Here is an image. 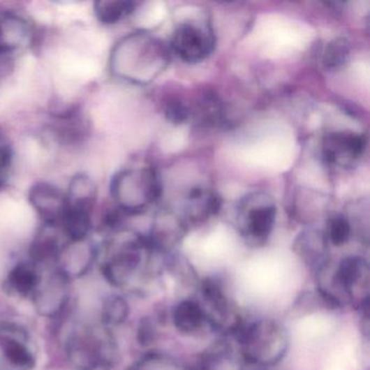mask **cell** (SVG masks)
<instances>
[{"label": "cell", "mask_w": 370, "mask_h": 370, "mask_svg": "<svg viewBox=\"0 0 370 370\" xmlns=\"http://www.w3.org/2000/svg\"><path fill=\"white\" fill-rule=\"evenodd\" d=\"M138 341L142 346H149L156 341L160 334H158V326L154 323V319L144 318L139 325L138 328Z\"/></svg>", "instance_id": "4316f807"}, {"label": "cell", "mask_w": 370, "mask_h": 370, "mask_svg": "<svg viewBox=\"0 0 370 370\" xmlns=\"http://www.w3.org/2000/svg\"><path fill=\"white\" fill-rule=\"evenodd\" d=\"M276 203L265 193H252L242 198L237 207L239 232L246 242L262 246L267 242L275 226Z\"/></svg>", "instance_id": "8992f818"}, {"label": "cell", "mask_w": 370, "mask_h": 370, "mask_svg": "<svg viewBox=\"0 0 370 370\" xmlns=\"http://www.w3.org/2000/svg\"><path fill=\"white\" fill-rule=\"evenodd\" d=\"M66 195L68 207L86 209L93 213L97 202L98 189L95 182L89 176L85 174L74 176Z\"/></svg>", "instance_id": "d6986e66"}, {"label": "cell", "mask_w": 370, "mask_h": 370, "mask_svg": "<svg viewBox=\"0 0 370 370\" xmlns=\"http://www.w3.org/2000/svg\"><path fill=\"white\" fill-rule=\"evenodd\" d=\"M367 140L361 134L334 132L326 135L323 142L325 160L332 165L351 168L361 161Z\"/></svg>", "instance_id": "30bf717a"}, {"label": "cell", "mask_w": 370, "mask_h": 370, "mask_svg": "<svg viewBox=\"0 0 370 370\" xmlns=\"http://www.w3.org/2000/svg\"><path fill=\"white\" fill-rule=\"evenodd\" d=\"M136 6V3L129 0H103L94 3V11L100 22L111 25L132 15Z\"/></svg>", "instance_id": "44dd1931"}, {"label": "cell", "mask_w": 370, "mask_h": 370, "mask_svg": "<svg viewBox=\"0 0 370 370\" xmlns=\"http://www.w3.org/2000/svg\"><path fill=\"white\" fill-rule=\"evenodd\" d=\"M350 43L343 37L332 39L327 44L323 54V64L328 70H338L342 68L350 58Z\"/></svg>", "instance_id": "603a6c76"}, {"label": "cell", "mask_w": 370, "mask_h": 370, "mask_svg": "<svg viewBox=\"0 0 370 370\" xmlns=\"http://www.w3.org/2000/svg\"><path fill=\"white\" fill-rule=\"evenodd\" d=\"M165 115L170 122L181 124L187 122L191 112L185 103L179 100H172L171 103L166 105Z\"/></svg>", "instance_id": "484cf974"}, {"label": "cell", "mask_w": 370, "mask_h": 370, "mask_svg": "<svg viewBox=\"0 0 370 370\" xmlns=\"http://www.w3.org/2000/svg\"><path fill=\"white\" fill-rule=\"evenodd\" d=\"M44 266L37 265L29 260L15 265L8 274L6 289L11 295L31 299L42 278Z\"/></svg>", "instance_id": "2e32d148"}, {"label": "cell", "mask_w": 370, "mask_h": 370, "mask_svg": "<svg viewBox=\"0 0 370 370\" xmlns=\"http://www.w3.org/2000/svg\"><path fill=\"white\" fill-rule=\"evenodd\" d=\"M72 280L56 265L46 266L31 301L40 316L56 318L64 313L71 299Z\"/></svg>", "instance_id": "52a82bcc"}, {"label": "cell", "mask_w": 370, "mask_h": 370, "mask_svg": "<svg viewBox=\"0 0 370 370\" xmlns=\"http://www.w3.org/2000/svg\"><path fill=\"white\" fill-rule=\"evenodd\" d=\"M170 62L163 42L147 33H133L119 39L110 54L113 76L135 85L154 81Z\"/></svg>", "instance_id": "6da1fadb"}, {"label": "cell", "mask_w": 370, "mask_h": 370, "mask_svg": "<svg viewBox=\"0 0 370 370\" xmlns=\"http://www.w3.org/2000/svg\"><path fill=\"white\" fill-rule=\"evenodd\" d=\"M235 336L242 358L254 365H276L289 350L287 329L273 319H260L244 324Z\"/></svg>", "instance_id": "277c9868"}, {"label": "cell", "mask_w": 370, "mask_h": 370, "mask_svg": "<svg viewBox=\"0 0 370 370\" xmlns=\"http://www.w3.org/2000/svg\"><path fill=\"white\" fill-rule=\"evenodd\" d=\"M11 60H13V59L0 56V75L5 73L6 70H9L10 61H11Z\"/></svg>", "instance_id": "83f0119b"}, {"label": "cell", "mask_w": 370, "mask_h": 370, "mask_svg": "<svg viewBox=\"0 0 370 370\" xmlns=\"http://www.w3.org/2000/svg\"><path fill=\"white\" fill-rule=\"evenodd\" d=\"M13 163V149L6 142H0V189L8 183Z\"/></svg>", "instance_id": "d4e9b609"}, {"label": "cell", "mask_w": 370, "mask_h": 370, "mask_svg": "<svg viewBox=\"0 0 370 370\" xmlns=\"http://www.w3.org/2000/svg\"><path fill=\"white\" fill-rule=\"evenodd\" d=\"M127 370H144V366H142V362L138 364H135L132 367H129Z\"/></svg>", "instance_id": "f1b7e54d"}, {"label": "cell", "mask_w": 370, "mask_h": 370, "mask_svg": "<svg viewBox=\"0 0 370 370\" xmlns=\"http://www.w3.org/2000/svg\"><path fill=\"white\" fill-rule=\"evenodd\" d=\"M214 46V34L211 27L195 21L179 25L171 40L172 50L189 64L203 61L212 54Z\"/></svg>", "instance_id": "9c48e42d"}, {"label": "cell", "mask_w": 370, "mask_h": 370, "mask_svg": "<svg viewBox=\"0 0 370 370\" xmlns=\"http://www.w3.org/2000/svg\"><path fill=\"white\" fill-rule=\"evenodd\" d=\"M293 249L301 261L316 274L329 265V242L325 232L320 230L307 229L299 232Z\"/></svg>", "instance_id": "5bb4252c"}, {"label": "cell", "mask_w": 370, "mask_h": 370, "mask_svg": "<svg viewBox=\"0 0 370 370\" xmlns=\"http://www.w3.org/2000/svg\"><path fill=\"white\" fill-rule=\"evenodd\" d=\"M34 37V27L27 17L15 11L0 13V56L13 59L29 48Z\"/></svg>", "instance_id": "8fae6325"}, {"label": "cell", "mask_w": 370, "mask_h": 370, "mask_svg": "<svg viewBox=\"0 0 370 370\" xmlns=\"http://www.w3.org/2000/svg\"><path fill=\"white\" fill-rule=\"evenodd\" d=\"M162 186L152 168H125L111 182V195L125 214H140L158 201Z\"/></svg>", "instance_id": "5b68a950"}, {"label": "cell", "mask_w": 370, "mask_h": 370, "mask_svg": "<svg viewBox=\"0 0 370 370\" xmlns=\"http://www.w3.org/2000/svg\"><path fill=\"white\" fill-rule=\"evenodd\" d=\"M242 358L228 344L219 343L203 354L197 370H244Z\"/></svg>", "instance_id": "ffe728a7"}, {"label": "cell", "mask_w": 370, "mask_h": 370, "mask_svg": "<svg viewBox=\"0 0 370 370\" xmlns=\"http://www.w3.org/2000/svg\"><path fill=\"white\" fill-rule=\"evenodd\" d=\"M173 324L184 334H195L207 324L202 305L195 299H183L173 311Z\"/></svg>", "instance_id": "ac0fdd59"}, {"label": "cell", "mask_w": 370, "mask_h": 370, "mask_svg": "<svg viewBox=\"0 0 370 370\" xmlns=\"http://www.w3.org/2000/svg\"><path fill=\"white\" fill-rule=\"evenodd\" d=\"M98 258L97 249L86 240L66 242L57 260V267L70 279L89 273Z\"/></svg>", "instance_id": "9a60e30c"}, {"label": "cell", "mask_w": 370, "mask_h": 370, "mask_svg": "<svg viewBox=\"0 0 370 370\" xmlns=\"http://www.w3.org/2000/svg\"><path fill=\"white\" fill-rule=\"evenodd\" d=\"M219 199L212 190L195 187L190 190L185 201V221L191 224L205 222L219 212Z\"/></svg>", "instance_id": "e0dca14e"}, {"label": "cell", "mask_w": 370, "mask_h": 370, "mask_svg": "<svg viewBox=\"0 0 370 370\" xmlns=\"http://www.w3.org/2000/svg\"><path fill=\"white\" fill-rule=\"evenodd\" d=\"M327 240L336 246H342L348 244L351 238L352 225L348 217L343 215H336L329 219L327 226Z\"/></svg>", "instance_id": "cb8c5ba5"}, {"label": "cell", "mask_w": 370, "mask_h": 370, "mask_svg": "<svg viewBox=\"0 0 370 370\" xmlns=\"http://www.w3.org/2000/svg\"><path fill=\"white\" fill-rule=\"evenodd\" d=\"M66 357L76 370H101L112 367L119 348L111 329L76 325L64 342Z\"/></svg>", "instance_id": "3957f363"}, {"label": "cell", "mask_w": 370, "mask_h": 370, "mask_svg": "<svg viewBox=\"0 0 370 370\" xmlns=\"http://www.w3.org/2000/svg\"><path fill=\"white\" fill-rule=\"evenodd\" d=\"M158 254L161 253L151 248L147 237L124 234L108 244L101 271L114 287H131L156 276L160 269L156 265Z\"/></svg>", "instance_id": "7a4b0ae2"}, {"label": "cell", "mask_w": 370, "mask_h": 370, "mask_svg": "<svg viewBox=\"0 0 370 370\" xmlns=\"http://www.w3.org/2000/svg\"><path fill=\"white\" fill-rule=\"evenodd\" d=\"M36 353L23 327L0 323V370H33Z\"/></svg>", "instance_id": "ba28073f"}, {"label": "cell", "mask_w": 370, "mask_h": 370, "mask_svg": "<svg viewBox=\"0 0 370 370\" xmlns=\"http://www.w3.org/2000/svg\"><path fill=\"white\" fill-rule=\"evenodd\" d=\"M128 303L119 295L107 297L101 309V323L103 326L111 329L124 324L128 318Z\"/></svg>", "instance_id": "7402d4cb"}, {"label": "cell", "mask_w": 370, "mask_h": 370, "mask_svg": "<svg viewBox=\"0 0 370 370\" xmlns=\"http://www.w3.org/2000/svg\"><path fill=\"white\" fill-rule=\"evenodd\" d=\"M187 223L184 217L171 212L163 211L156 215L152 224L150 236L147 237L149 244L160 253H171L174 246L182 242L187 232Z\"/></svg>", "instance_id": "4fadbf2b"}, {"label": "cell", "mask_w": 370, "mask_h": 370, "mask_svg": "<svg viewBox=\"0 0 370 370\" xmlns=\"http://www.w3.org/2000/svg\"><path fill=\"white\" fill-rule=\"evenodd\" d=\"M29 202L46 225H57L68 207L66 195L57 186L37 183L29 191Z\"/></svg>", "instance_id": "7c38bea8"}]
</instances>
